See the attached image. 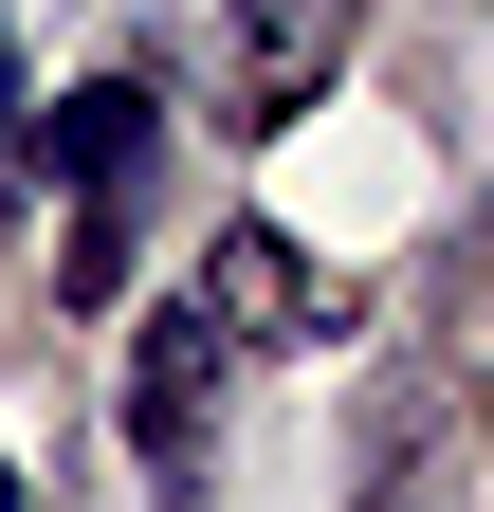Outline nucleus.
<instances>
[{"label": "nucleus", "mask_w": 494, "mask_h": 512, "mask_svg": "<svg viewBox=\"0 0 494 512\" xmlns=\"http://www.w3.org/2000/svg\"><path fill=\"white\" fill-rule=\"evenodd\" d=\"M129 458H147L165 512H202V476H220V293H165L129 330Z\"/></svg>", "instance_id": "nucleus-2"}, {"label": "nucleus", "mask_w": 494, "mask_h": 512, "mask_svg": "<svg viewBox=\"0 0 494 512\" xmlns=\"http://www.w3.org/2000/svg\"><path fill=\"white\" fill-rule=\"evenodd\" d=\"M202 293H220V311H257V330H348V293H330V275H293V238H275V220H238Z\"/></svg>", "instance_id": "nucleus-4"}, {"label": "nucleus", "mask_w": 494, "mask_h": 512, "mask_svg": "<svg viewBox=\"0 0 494 512\" xmlns=\"http://www.w3.org/2000/svg\"><path fill=\"white\" fill-rule=\"evenodd\" d=\"M0 512H19V476H0Z\"/></svg>", "instance_id": "nucleus-7"}, {"label": "nucleus", "mask_w": 494, "mask_h": 512, "mask_svg": "<svg viewBox=\"0 0 494 512\" xmlns=\"http://www.w3.org/2000/svg\"><path fill=\"white\" fill-rule=\"evenodd\" d=\"M37 165V92H19V37H0V183Z\"/></svg>", "instance_id": "nucleus-5"}, {"label": "nucleus", "mask_w": 494, "mask_h": 512, "mask_svg": "<svg viewBox=\"0 0 494 512\" xmlns=\"http://www.w3.org/2000/svg\"><path fill=\"white\" fill-rule=\"evenodd\" d=\"M366 512H421V458H403V476H385V494H366Z\"/></svg>", "instance_id": "nucleus-6"}, {"label": "nucleus", "mask_w": 494, "mask_h": 512, "mask_svg": "<svg viewBox=\"0 0 494 512\" xmlns=\"http://www.w3.org/2000/svg\"><path fill=\"white\" fill-rule=\"evenodd\" d=\"M55 293L74 311H110L129 293V256H147V183H165V110L129 92V74H92L74 110H55Z\"/></svg>", "instance_id": "nucleus-1"}, {"label": "nucleus", "mask_w": 494, "mask_h": 512, "mask_svg": "<svg viewBox=\"0 0 494 512\" xmlns=\"http://www.w3.org/2000/svg\"><path fill=\"white\" fill-rule=\"evenodd\" d=\"M348 37H366V0H238V128H293V110H330Z\"/></svg>", "instance_id": "nucleus-3"}]
</instances>
